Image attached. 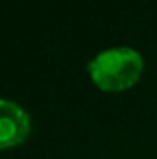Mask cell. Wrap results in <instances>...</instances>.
Segmentation results:
<instances>
[{
	"instance_id": "1",
	"label": "cell",
	"mask_w": 157,
	"mask_h": 159,
	"mask_svg": "<svg viewBox=\"0 0 157 159\" xmlns=\"http://www.w3.org/2000/svg\"><path fill=\"white\" fill-rule=\"evenodd\" d=\"M87 70L102 91L118 93L133 87L141 80L144 59L131 46H113L98 52L87 63Z\"/></svg>"
},
{
	"instance_id": "2",
	"label": "cell",
	"mask_w": 157,
	"mask_h": 159,
	"mask_svg": "<svg viewBox=\"0 0 157 159\" xmlns=\"http://www.w3.org/2000/svg\"><path fill=\"white\" fill-rule=\"evenodd\" d=\"M30 128V115L22 106L0 98V150L26 141Z\"/></svg>"
}]
</instances>
